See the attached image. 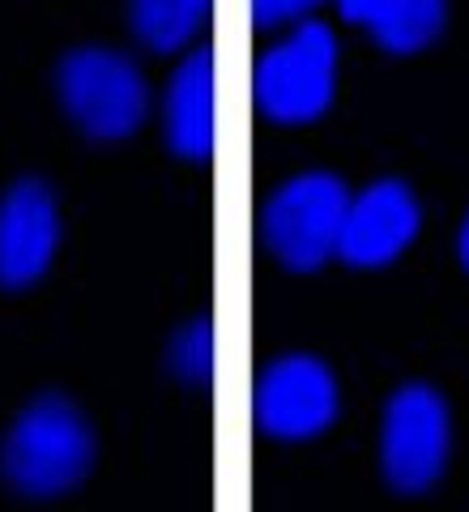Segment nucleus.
<instances>
[{
  "instance_id": "obj_1",
  "label": "nucleus",
  "mask_w": 469,
  "mask_h": 512,
  "mask_svg": "<svg viewBox=\"0 0 469 512\" xmlns=\"http://www.w3.org/2000/svg\"><path fill=\"white\" fill-rule=\"evenodd\" d=\"M94 466V431L86 414L73 402L47 393L30 402L18 423L9 427L5 448H0V474L5 483L30 495V500H52V495L73 491Z\"/></svg>"
},
{
  "instance_id": "obj_2",
  "label": "nucleus",
  "mask_w": 469,
  "mask_h": 512,
  "mask_svg": "<svg viewBox=\"0 0 469 512\" xmlns=\"http://www.w3.org/2000/svg\"><path fill=\"white\" fill-rule=\"evenodd\" d=\"M337 86V39L325 22H295L256 60V107L278 124H312L325 116Z\"/></svg>"
},
{
  "instance_id": "obj_3",
  "label": "nucleus",
  "mask_w": 469,
  "mask_h": 512,
  "mask_svg": "<svg viewBox=\"0 0 469 512\" xmlns=\"http://www.w3.org/2000/svg\"><path fill=\"white\" fill-rule=\"evenodd\" d=\"M60 99L86 137L124 141L137 133L150 111V86L124 52L77 47L60 64Z\"/></svg>"
},
{
  "instance_id": "obj_4",
  "label": "nucleus",
  "mask_w": 469,
  "mask_h": 512,
  "mask_svg": "<svg viewBox=\"0 0 469 512\" xmlns=\"http://www.w3.org/2000/svg\"><path fill=\"white\" fill-rule=\"evenodd\" d=\"M350 192L329 171H303L286 180L265 205V244L286 269L312 274L337 256Z\"/></svg>"
},
{
  "instance_id": "obj_5",
  "label": "nucleus",
  "mask_w": 469,
  "mask_h": 512,
  "mask_svg": "<svg viewBox=\"0 0 469 512\" xmlns=\"http://www.w3.org/2000/svg\"><path fill=\"white\" fill-rule=\"evenodd\" d=\"M448 406L431 384H401L384 406L380 466L401 495L427 491L448 461Z\"/></svg>"
},
{
  "instance_id": "obj_6",
  "label": "nucleus",
  "mask_w": 469,
  "mask_h": 512,
  "mask_svg": "<svg viewBox=\"0 0 469 512\" xmlns=\"http://www.w3.org/2000/svg\"><path fill=\"white\" fill-rule=\"evenodd\" d=\"M337 376L316 355L273 359L252 393L256 427L273 440H312L337 419Z\"/></svg>"
},
{
  "instance_id": "obj_7",
  "label": "nucleus",
  "mask_w": 469,
  "mask_h": 512,
  "mask_svg": "<svg viewBox=\"0 0 469 512\" xmlns=\"http://www.w3.org/2000/svg\"><path fill=\"white\" fill-rule=\"evenodd\" d=\"M418 222H423V210L414 192L401 180H376L346 201L337 256L354 269H380L414 244Z\"/></svg>"
},
{
  "instance_id": "obj_8",
  "label": "nucleus",
  "mask_w": 469,
  "mask_h": 512,
  "mask_svg": "<svg viewBox=\"0 0 469 512\" xmlns=\"http://www.w3.org/2000/svg\"><path fill=\"white\" fill-rule=\"evenodd\" d=\"M60 248V210L43 180H18L0 197V286H35Z\"/></svg>"
},
{
  "instance_id": "obj_9",
  "label": "nucleus",
  "mask_w": 469,
  "mask_h": 512,
  "mask_svg": "<svg viewBox=\"0 0 469 512\" xmlns=\"http://www.w3.org/2000/svg\"><path fill=\"white\" fill-rule=\"evenodd\" d=\"M163 128L180 158L205 163L214 154V47L201 43L175 69L167 99H163Z\"/></svg>"
},
{
  "instance_id": "obj_10",
  "label": "nucleus",
  "mask_w": 469,
  "mask_h": 512,
  "mask_svg": "<svg viewBox=\"0 0 469 512\" xmlns=\"http://www.w3.org/2000/svg\"><path fill=\"white\" fill-rule=\"evenodd\" d=\"M337 9L397 56L427 47L444 26V0H337Z\"/></svg>"
},
{
  "instance_id": "obj_11",
  "label": "nucleus",
  "mask_w": 469,
  "mask_h": 512,
  "mask_svg": "<svg viewBox=\"0 0 469 512\" xmlns=\"http://www.w3.org/2000/svg\"><path fill=\"white\" fill-rule=\"evenodd\" d=\"M214 0H128L137 39L158 56H171L188 47L209 22Z\"/></svg>"
},
{
  "instance_id": "obj_12",
  "label": "nucleus",
  "mask_w": 469,
  "mask_h": 512,
  "mask_svg": "<svg viewBox=\"0 0 469 512\" xmlns=\"http://www.w3.org/2000/svg\"><path fill=\"white\" fill-rule=\"evenodd\" d=\"M171 367L184 380H192V384H209V380H214V329H209V316L188 320V325L175 333Z\"/></svg>"
},
{
  "instance_id": "obj_13",
  "label": "nucleus",
  "mask_w": 469,
  "mask_h": 512,
  "mask_svg": "<svg viewBox=\"0 0 469 512\" xmlns=\"http://www.w3.org/2000/svg\"><path fill=\"white\" fill-rule=\"evenodd\" d=\"M325 0H252V22L256 26H295L307 22Z\"/></svg>"
},
{
  "instance_id": "obj_14",
  "label": "nucleus",
  "mask_w": 469,
  "mask_h": 512,
  "mask_svg": "<svg viewBox=\"0 0 469 512\" xmlns=\"http://www.w3.org/2000/svg\"><path fill=\"white\" fill-rule=\"evenodd\" d=\"M457 252H461V265L469 269V214H465V222H461V239H457Z\"/></svg>"
}]
</instances>
